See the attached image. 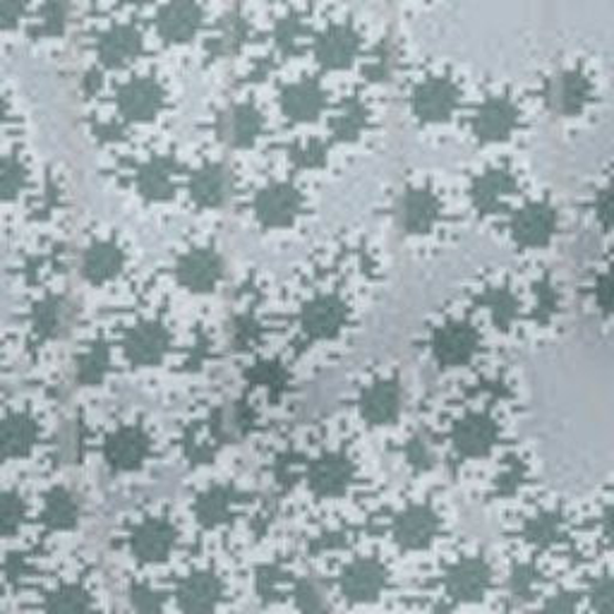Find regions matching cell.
<instances>
[{
    "mask_svg": "<svg viewBox=\"0 0 614 614\" xmlns=\"http://www.w3.org/2000/svg\"><path fill=\"white\" fill-rule=\"evenodd\" d=\"M591 99V82L579 70L562 72L552 84V104L562 115H576L586 109Z\"/></svg>",
    "mask_w": 614,
    "mask_h": 614,
    "instance_id": "1",
    "label": "cell"
},
{
    "mask_svg": "<svg viewBox=\"0 0 614 614\" xmlns=\"http://www.w3.org/2000/svg\"><path fill=\"white\" fill-rule=\"evenodd\" d=\"M554 231V212L548 207H535L531 212H525L521 224H519V233L525 243L538 245L545 243Z\"/></svg>",
    "mask_w": 614,
    "mask_h": 614,
    "instance_id": "2",
    "label": "cell"
},
{
    "mask_svg": "<svg viewBox=\"0 0 614 614\" xmlns=\"http://www.w3.org/2000/svg\"><path fill=\"white\" fill-rule=\"evenodd\" d=\"M591 601L595 610H614V574L601 576L593 583Z\"/></svg>",
    "mask_w": 614,
    "mask_h": 614,
    "instance_id": "3",
    "label": "cell"
},
{
    "mask_svg": "<svg viewBox=\"0 0 614 614\" xmlns=\"http://www.w3.org/2000/svg\"><path fill=\"white\" fill-rule=\"evenodd\" d=\"M595 303L607 315H614V269L597 276V282H595Z\"/></svg>",
    "mask_w": 614,
    "mask_h": 614,
    "instance_id": "4",
    "label": "cell"
},
{
    "mask_svg": "<svg viewBox=\"0 0 614 614\" xmlns=\"http://www.w3.org/2000/svg\"><path fill=\"white\" fill-rule=\"evenodd\" d=\"M595 216L605 228L614 231V183L603 187L595 197Z\"/></svg>",
    "mask_w": 614,
    "mask_h": 614,
    "instance_id": "5",
    "label": "cell"
},
{
    "mask_svg": "<svg viewBox=\"0 0 614 614\" xmlns=\"http://www.w3.org/2000/svg\"><path fill=\"white\" fill-rule=\"evenodd\" d=\"M603 531L610 543H614V502L607 506L605 516H603Z\"/></svg>",
    "mask_w": 614,
    "mask_h": 614,
    "instance_id": "6",
    "label": "cell"
}]
</instances>
